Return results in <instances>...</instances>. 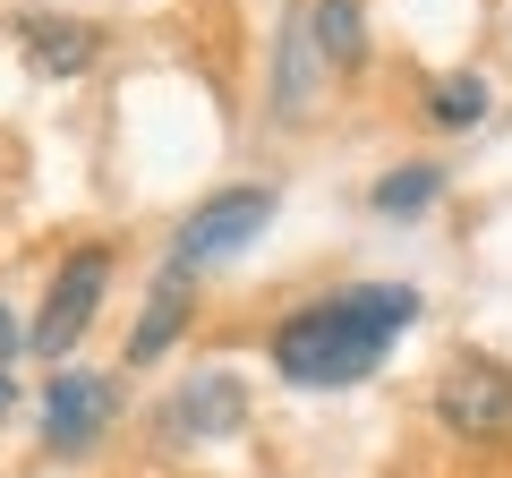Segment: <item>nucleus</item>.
Returning <instances> with one entry per match:
<instances>
[{
    "label": "nucleus",
    "mask_w": 512,
    "mask_h": 478,
    "mask_svg": "<svg viewBox=\"0 0 512 478\" xmlns=\"http://www.w3.org/2000/svg\"><path fill=\"white\" fill-rule=\"evenodd\" d=\"M419 325V291L410 282H350L274 325V376L299 393H342L384 368V350Z\"/></svg>",
    "instance_id": "obj_1"
},
{
    "label": "nucleus",
    "mask_w": 512,
    "mask_h": 478,
    "mask_svg": "<svg viewBox=\"0 0 512 478\" xmlns=\"http://www.w3.org/2000/svg\"><path fill=\"white\" fill-rule=\"evenodd\" d=\"M265 222H274V188H214V197L171 231V265H180V274L222 265V257H239L248 239H265Z\"/></svg>",
    "instance_id": "obj_2"
},
{
    "label": "nucleus",
    "mask_w": 512,
    "mask_h": 478,
    "mask_svg": "<svg viewBox=\"0 0 512 478\" xmlns=\"http://www.w3.org/2000/svg\"><path fill=\"white\" fill-rule=\"evenodd\" d=\"M436 419L453 444H512V368L504 359H453L436 385Z\"/></svg>",
    "instance_id": "obj_3"
},
{
    "label": "nucleus",
    "mask_w": 512,
    "mask_h": 478,
    "mask_svg": "<svg viewBox=\"0 0 512 478\" xmlns=\"http://www.w3.org/2000/svg\"><path fill=\"white\" fill-rule=\"evenodd\" d=\"M103 291H111V248H77V257L52 274V291H43V316L26 325V350H43V359H69L77 333H86L94 308H103Z\"/></svg>",
    "instance_id": "obj_4"
},
{
    "label": "nucleus",
    "mask_w": 512,
    "mask_h": 478,
    "mask_svg": "<svg viewBox=\"0 0 512 478\" xmlns=\"http://www.w3.org/2000/svg\"><path fill=\"white\" fill-rule=\"evenodd\" d=\"M111 410H120V385H111V376L60 368L52 385H43V444H52V453H86L111 427Z\"/></svg>",
    "instance_id": "obj_5"
},
{
    "label": "nucleus",
    "mask_w": 512,
    "mask_h": 478,
    "mask_svg": "<svg viewBox=\"0 0 512 478\" xmlns=\"http://www.w3.org/2000/svg\"><path fill=\"white\" fill-rule=\"evenodd\" d=\"M239 419H248V393H239V376H222V368L188 376V385H180V393L163 402V436H171V444H205V436H231Z\"/></svg>",
    "instance_id": "obj_6"
},
{
    "label": "nucleus",
    "mask_w": 512,
    "mask_h": 478,
    "mask_svg": "<svg viewBox=\"0 0 512 478\" xmlns=\"http://www.w3.org/2000/svg\"><path fill=\"white\" fill-rule=\"evenodd\" d=\"M188 308H197V274L163 265V282H154L146 316H137V333H128V368H154V359H163V350L188 333Z\"/></svg>",
    "instance_id": "obj_7"
},
{
    "label": "nucleus",
    "mask_w": 512,
    "mask_h": 478,
    "mask_svg": "<svg viewBox=\"0 0 512 478\" xmlns=\"http://www.w3.org/2000/svg\"><path fill=\"white\" fill-rule=\"evenodd\" d=\"M18 35H26V60H35L43 77H86V69H94V52H103L86 18H26Z\"/></svg>",
    "instance_id": "obj_8"
},
{
    "label": "nucleus",
    "mask_w": 512,
    "mask_h": 478,
    "mask_svg": "<svg viewBox=\"0 0 512 478\" xmlns=\"http://www.w3.org/2000/svg\"><path fill=\"white\" fill-rule=\"evenodd\" d=\"M316 69H325V52H316V26H308V9H291V26H282V60H274V103L291 111V120L308 111Z\"/></svg>",
    "instance_id": "obj_9"
},
{
    "label": "nucleus",
    "mask_w": 512,
    "mask_h": 478,
    "mask_svg": "<svg viewBox=\"0 0 512 478\" xmlns=\"http://www.w3.org/2000/svg\"><path fill=\"white\" fill-rule=\"evenodd\" d=\"M308 26H316V52H325V69H359V60H367L359 0H316V9H308Z\"/></svg>",
    "instance_id": "obj_10"
},
{
    "label": "nucleus",
    "mask_w": 512,
    "mask_h": 478,
    "mask_svg": "<svg viewBox=\"0 0 512 478\" xmlns=\"http://www.w3.org/2000/svg\"><path fill=\"white\" fill-rule=\"evenodd\" d=\"M427 120H436V129H478V120H487V77L478 69L436 77V86H427Z\"/></svg>",
    "instance_id": "obj_11"
},
{
    "label": "nucleus",
    "mask_w": 512,
    "mask_h": 478,
    "mask_svg": "<svg viewBox=\"0 0 512 478\" xmlns=\"http://www.w3.org/2000/svg\"><path fill=\"white\" fill-rule=\"evenodd\" d=\"M436 197H444V171H436V163H402L393 180H376V214H393V222H402V214H427Z\"/></svg>",
    "instance_id": "obj_12"
},
{
    "label": "nucleus",
    "mask_w": 512,
    "mask_h": 478,
    "mask_svg": "<svg viewBox=\"0 0 512 478\" xmlns=\"http://www.w3.org/2000/svg\"><path fill=\"white\" fill-rule=\"evenodd\" d=\"M18 342H26V333H18V316L0 308V368H9V359H18Z\"/></svg>",
    "instance_id": "obj_13"
},
{
    "label": "nucleus",
    "mask_w": 512,
    "mask_h": 478,
    "mask_svg": "<svg viewBox=\"0 0 512 478\" xmlns=\"http://www.w3.org/2000/svg\"><path fill=\"white\" fill-rule=\"evenodd\" d=\"M9 402H18V393H9V376H0V410H9Z\"/></svg>",
    "instance_id": "obj_14"
}]
</instances>
